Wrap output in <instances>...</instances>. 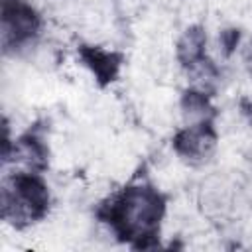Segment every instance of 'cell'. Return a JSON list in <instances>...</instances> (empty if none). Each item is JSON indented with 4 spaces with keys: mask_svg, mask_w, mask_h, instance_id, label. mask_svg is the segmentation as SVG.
<instances>
[{
    "mask_svg": "<svg viewBox=\"0 0 252 252\" xmlns=\"http://www.w3.org/2000/svg\"><path fill=\"white\" fill-rule=\"evenodd\" d=\"M165 215V197L148 183L128 185L98 209L96 217L106 222L118 240L136 250L159 244V226Z\"/></svg>",
    "mask_w": 252,
    "mask_h": 252,
    "instance_id": "1",
    "label": "cell"
},
{
    "mask_svg": "<svg viewBox=\"0 0 252 252\" xmlns=\"http://www.w3.org/2000/svg\"><path fill=\"white\" fill-rule=\"evenodd\" d=\"M49 211V191L35 171L14 173L2 189V217L16 228L41 220Z\"/></svg>",
    "mask_w": 252,
    "mask_h": 252,
    "instance_id": "2",
    "label": "cell"
},
{
    "mask_svg": "<svg viewBox=\"0 0 252 252\" xmlns=\"http://www.w3.org/2000/svg\"><path fill=\"white\" fill-rule=\"evenodd\" d=\"M41 30L39 14L26 0H2V45L16 51L37 37Z\"/></svg>",
    "mask_w": 252,
    "mask_h": 252,
    "instance_id": "3",
    "label": "cell"
},
{
    "mask_svg": "<svg viewBox=\"0 0 252 252\" xmlns=\"http://www.w3.org/2000/svg\"><path fill=\"white\" fill-rule=\"evenodd\" d=\"M217 146V130L213 120H199L181 128L173 138V150L189 161H205Z\"/></svg>",
    "mask_w": 252,
    "mask_h": 252,
    "instance_id": "4",
    "label": "cell"
},
{
    "mask_svg": "<svg viewBox=\"0 0 252 252\" xmlns=\"http://www.w3.org/2000/svg\"><path fill=\"white\" fill-rule=\"evenodd\" d=\"M205 30L201 26L189 28L177 43V59L189 71L205 79H217V69L205 55Z\"/></svg>",
    "mask_w": 252,
    "mask_h": 252,
    "instance_id": "5",
    "label": "cell"
},
{
    "mask_svg": "<svg viewBox=\"0 0 252 252\" xmlns=\"http://www.w3.org/2000/svg\"><path fill=\"white\" fill-rule=\"evenodd\" d=\"M79 55H81L83 63L91 69V73L94 75V79L100 87H106L112 81H116L120 67H122V55L120 53L102 49L98 45H81Z\"/></svg>",
    "mask_w": 252,
    "mask_h": 252,
    "instance_id": "6",
    "label": "cell"
},
{
    "mask_svg": "<svg viewBox=\"0 0 252 252\" xmlns=\"http://www.w3.org/2000/svg\"><path fill=\"white\" fill-rule=\"evenodd\" d=\"M16 154H20L22 158H26L28 165L32 167V171H41L47 167V148L43 144L41 134L37 132V128L28 130L18 142H16Z\"/></svg>",
    "mask_w": 252,
    "mask_h": 252,
    "instance_id": "7",
    "label": "cell"
},
{
    "mask_svg": "<svg viewBox=\"0 0 252 252\" xmlns=\"http://www.w3.org/2000/svg\"><path fill=\"white\" fill-rule=\"evenodd\" d=\"M181 108L185 112V116L193 118L195 122L199 120H213L215 118V108L209 102V96L203 91H187L181 98Z\"/></svg>",
    "mask_w": 252,
    "mask_h": 252,
    "instance_id": "8",
    "label": "cell"
},
{
    "mask_svg": "<svg viewBox=\"0 0 252 252\" xmlns=\"http://www.w3.org/2000/svg\"><path fill=\"white\" fill-rule=\"evenodd\" d=\"M238 39H240L238 30H224V32L220 33V43H222V47H224V53H226V55H230V53H232V49L236 47Z\"/></svg>",
    "mask_w": 252,
    "mask_h": 252,
    "instance_id": "9",
    "label": "cell"
}]
</instances>
